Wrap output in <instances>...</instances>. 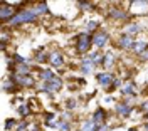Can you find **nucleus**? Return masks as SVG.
Here are the masks:
<instances>
[{
  "label": "nucleus",
  "instance_id": "2",
  "mask_svg": "<svg viewBox=\"0 0 148 131\" xmlns=\"http://www.w3.org/2000/svg\"><path fill=\"white\" fill-rule=\"evenodd\" d=\"M89 44H91V37L88 34H79V40H77V49L79 52H86L89 49Z\"/></svg>",
  "mask_w": 148,
  "mask_h": 131
},
{
  "label": "nucleus",
  "instance_id": "9",
  "mask_svg": "<svg viewBox=\"0 0 148 131\" xmlns=\"http://www.w3.org/2000/svg\"><path fill=\"white\" fill-rule=\"evenodd\" d=\"M51 64L54 66V67H61V66H62V56L57 54V52H54V54L51 56Z\"/></svg>",
  "mask_w": 148,
  "mask_h": 131
},
{
  "label": "nucleus",
  "instance_id": "20",
  "mask_svg": "<svg viewBox=\"0 0 148 131\" xmlns=\"http://www.w3.org/2000/svg\"><path fill=\"white\" fill-rule=\"evenodd\" d=\"M103 64L104 66H111L113 64V54H108V56L103 59Z\"/></svg>",
  "mask_w": 148,
  "mask_h": 131
},
{
  "label": "nucleus",
  "instance_id": "25",
  "mask_svg": "<svg viewBox=\"0 0 148 131\" xmlns=\"http://www.w3.org/2000/svg\"><path fill=\"white\" fill-rule=\"evenodd\" d=\"M77 5H79L81 9H84V10H89V9H91V5H89V3H83V2H81V3H77Z\"/></svg>",
  "mask_w": 148,
  "mask_h": 131
},
{
  "label": "nucleus",
  "instance_id": "15",
  "mask_svg": "<svg viewBox=\"0 0 148 131\" xmlns=\"http://www.w3.org/2000/svg\"><path fill=\"white\" fill-rule=\"evenodd\" d=\"M81 67H83V72L88 74V72L92 71V62L91 61H83V62H81Z\"/></svg>",
  "mask_w": 148,
  "mask_h": 131
},
{
  "label": "nucleus",
  "instance_id": "4",
  "mask_svg": "<svg viewBox=\"0 0 148 131\" xmlns=\"http://www.w3.org/2000/svg\"><path fill=\"white\" fill-rule=\"evenodd\" d=\"M106 42H108V34H104V32H99V34H96L92 37V44L98 47H104Z\"/></svg>",
  "mask_w": 148,
  "mask_h": 131
},
{
  "label": "nucleus",
  "instance_id": "28",
  "mask_svg": "<svg viewBox=\"0 0 148 131\" xmlns=\"http://www.w3.org/2000/svg\"><path fill=\"white\" fill-rule=\"evenodd\" d=\"M10 126H14V121H12V119H9V121H7V130H9Z\"/></svg>",
  "mask_w": 148,
  "mask_h": 131
},
{
  "label": "nucleus",
  "instance_id": "5",
  "mask_svg": "<svg viewBox=\"0 0 148 131\" xmlns=\"http://www.w3.org/2000/svg\"><path fill=\"white\" fill-rule=\"evenodd\" d=\"M96 77H98V81H99V84H101L103 87H108V86L111 84V81H113V76H111L110 72H101V74H98Z\"/></svg>",
  "mask_w": 148,
  "mask_h": 131
},
{
  "label": "nucleus",
  "instance_id": "31",
  "mask_svg": "<svg viewBox=\"0 0 148 131\" xmlns=\"http://www.w3.org/2000/svg\"><path fill=\"white\" fill-rule=\"evenodd\" d=\"M99 131H108V128H106V126H103V128H101Z\"/></svg>",
  "mask_w": 148,
  "mask_h": 131
},
{
  "label": "nucleus",
  "instance_id": "10",
  "mask_svg": "<svg viewBox=\"0 0 148 131\" xmlns=\"http://www.w3.org/2000/svg\"><path fill=\"white\" fill-rule=\"evenodd\" d=\"M81 131H98V126L92 123V119H89V121H84V123H83Z\"/></svg>",
  "mask_w": 148,
  "mask_h": 131
},
{
  "label": "nucleus",
  "instance_id": "13",
  "mask_svg": "<svg viewBox=\"0 0 148 131\" xmlns=\"http://www.w3.org/2000/svg\"><path fill=\"white\" fill-rule=\"evenodd\" d=\"M56 77V74L54 72H52V71H49V69H47V71H42V72H40V79H42V81H51V79H54Z\"/></svg>",
  "mask_w": 148,
  "mask_h": 131
},
{
  "label": "nucleus",
  "instance_id": "6",
  "mask_svg": "<svg viewBox=\"0 0 148 131\" xmlns=\"http://www.w3.org/2000/svg\"><path fill=\"white\" fill-rule=\"evenodd\" d=\"M120 46L123 47V49H131V47L135 46V42H133L131 35L125 34V35H121V37H120Z\"/></svg>",
  "mask_w": 148,
  "mask_h": 131
},
{
  "label": "nucleus",
  "instance_id": "12",
  "mask_svg": "<svg viewBox=\"0 0 148 131\" xmlns=\"http://www.w3.org/2000/svg\"><path fill=\"white\" fill-rule=\"evenodd\" d=\"M103 119H104V111L103 109H98V111L94 113V116H92V123L94 124H99Z\"/></svg>",
  "mask_w": 148,
  "mask_h": 131
},
{
  "label": "nucleus",
  "instance_id": "23",
  "mask_svg": "<svg viewBox=\"0 0 148 131\" xmlns=\"http://www.w3.org/2000/svg\"><path fill=\"white\" fill-rule=\"evenodd\" d=\"M59 128H61V131H69V124L67 123H59Z\"/></svg>",
  "mask_w": 148,
  "mask_h": 131
},
{
  "label": "nucleus",
  "instance_id": "14",
  "mask_svg": "<svg viewBox=\"0 0 148 131\" xmlns=\"http://www.w3.org/2000/svg\"><path fill=\"white\" fill-rule=\"evenodd\" d=\"M133 49H135V52H138V54H143L145 52V49H147V42H136L135 46H133Z\"/></svg>",
  "mask_w": 148,
  "mask_h": 131
},
{
  "label": "nucleus",
  "instance_id": "8",
  "mask_svg": "<svg viewBox=\"0 0 148 131\" xmlns=\"http://www.w3.org/2000/svg\"><path fill=\"white\" fill-rule=\"evenodd\" d=\"M14 17V9H10V7H2L0 9V19L2 20H7V19H12Z\"/></svg>",
  "mask_w": 148,
  "mask_h": 131
},
{
  "label": "nucleus",
  "instance_id": "18",
  "mask_svg": "<svg viewBox=\"0 0 148 131\" xmlns=\"http://www.w3.org/2000/svg\"><path fill=\"white\" fill-rule=\"evenodd\" d=\"M138 25H135V24H130L128 25V29H126V32H128V35L130 34H135V32H138Z\"/></svg>",
  "mask_w": 148,
  "mask_h": 131
},
{
  "label": "nucleus",
  "instance_id": "7",
  "mask_svg": "<svg viewBox=\"0 0 148 131\" xmlns=\"http://www.w3.org/2000/svg\"><path fill=\"white\" fill-rule=\"evenodd\" d=\"M14 79L17 81L18 84H24V86H32V84H34V79H32V77H29V76L15 74V77H14Z\"/></svg>",
  "mask_w": 148,
  "mask_h": 131
},
{
  "label": "nucleus",
  "instance_id": "16",
  "mask_svg": "<svg viewBox=\"0 0 148 131\" xmlns=\"http://www.w3.org/2000/svg\"><path fill=\"white\" fill-rule=\"evenodd\" d=\"M34 12H36V15H39V14H46V12H49V10H47L46 3H40V5H37V7H36Z\"/></svg>",
  "mask_w": 148,
  "mask_h": 131
},
{
  "label": "nucleus",
  "instance_id": "24",
  "mask_svg": "<svg viewBox=\"0 0 148 131\" xmlns=\"http://www.w3.org/2000/svg\"><path fill=\"white\" fill-rule=\"evenodd\" d=\"M18 113H20V114H27L29 108H27V106H20V108H18Z\"/></svg>",
  "mask_w": 148,
  "mask_h": 131
},
{
  "label": "nucleus",
  "instance_id": "30",
  "mask_svg": "<svg viewBox=\"0 0 148 131\" xmlns=\"http://www.w3.org/2000/svg\"><path fill=\"white\" fill-rule=\"evenodd\" d=\"M143 109H145V111H148V101L145 104H143Z\"/></svg>",
  "mask_w": 148,
  "mask_h": 131
},
{
  "label": "nucleus",
  "instance_id": "21",
  "mask_svg": "<svg viewBox=\"0 0 148 131\" xmlns=\"http://www.w3.org/2000/svg\"><path fill=\"white\" fill-rule=\"evenodd\" d=\"M89 61H96V62H99V61H101V59H99V54H98V52H91V54H89Z\"/></svg>",
  "mask_w": 148,
  "mask_h": 131
},
{
  "label": "nucleus",
  "instance_id": "22",
  "mask_svg": "<svg viewBox=\"0 0 148 131\" xmlns=\"http://www.w3.org/2000/svg\"><path fill=\"white\" fill-rule=\"evenodd\" d=\"M98 25H99L98 22H94V20H91V22L88 24V30H94V29H98Z\"/></svg>",
  "mask_w": 148,
  "mask_h": 131
},
{
  "label": "nucleus",
  "instance_id": "27",
  "mask_svg": "<svg viewBox=\"0 0 148 131\" xmlns=\"http://www.w3.org/2000/svg\"><path fill=\"white\" fill-rule=\"evenodd\" d=\"M17 131H27V126H25V124H20L17 128Z\"/></svg>",
  "mask_w": 148,
  "mask_h": 131
},
{
  "label": "nucleus",
  "instance_id": "11",
  "mask_svg": "<svg viewBox=\"0 0 148 131\" xmlns=\"http://www.w3.org/2000/svg\"><path fill=\"white\" fill-rule=\"evenodd\" d=\"M116 111L120 113L121 116H128L130 111H131V108L126 106V104H116Z\"/></svg>",
  "mask_w": 148,
  "mask_h": 131
},
{
  "label": "nucleus",
  "instance_id": "3",
  "mask_svg": "<svg viewBox=\"0 0 148 131\" xmlns=\"http://www.w3.org/2000/svg\"><path fill=\"white\" fill-rule=\"evenodd\" d=\"M61 86H62L61 79H59V77H54V79L47 81L42 89H44V91H59V89H61Z\"/></svg>",
  "mask_w": 148,
  "mask_h": 131
},
{
  "label": "nucleus",
  "instance_id": "26",
  "mask_svg": "<svg viewBox=\"0 0 148 131\" xmlns=\"http://www.w3.org/2000/svg\"><path fill=\"white\" fill-rule=\"evenodd\" d=\"M74 106H76V101H74V99H71V101H67V108H69V109H73Z\"/></svg>",
  "mask_w": 148,
  "mask_h": 131
},
{
  "label": "nucleus",
  "instance_id": "17",
  "mask_svg": "<svg viewBox=\"0 0 148 131\" xmlns=\"http://www.w3.org/2000/svg\"><path fill=\"white\" fill-rule=\"evenodd\" d=\"M121 93L123 94H135V84H126Z\"/></svg>",
  "mask_w": 148,
  "mask_h": 131
},
{
  "label": "nucleus",
  "instance_id": "29",
  "mask_svg": "<svg viewBox=\"0 0 148 131\" xmlns=\"http://www.w3.org/2000/svg\"><path fill=\"white\" fill-rule=\"evenodd\" d=\"M141 57H143V59H148V50H145V52L141 54Z\"/></svg>",
  "mask_w": 148,
  "mask_h": 131
},
{
  "label": "nucleus",
  "instance_id": "1",
  "mask_svg": "<svg viewBox=\"0 0 148 131\" xmlns=\"http://www.w3.org/2000/svg\"><path fill=\"white\" fill-rule=\"evenodd\" d=\"M36 12L34 10H22L20 14L14 15L12 19L9 20L10 25H18V24H24V22H34L36 20Z\"/></svg>",
  "mask_w": 148,
  "mask_h": 131
},
{
  "label": "nucleus",
  "instance_id": "19",
  "mask_svg": "<svg viewBox=\"0 0 148 131\" xmlns=\"http://www.w3.org/2000/svg\"><path fill=\"white\" fill-rule=\"evenodd\" d=\"M111 15H114V17H118V19H125V17H126V14H125V12H118V10H111Z\"/></svg>",
  "mask_w": 148,
  "mask_h": 131
}]
</instances>
